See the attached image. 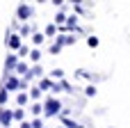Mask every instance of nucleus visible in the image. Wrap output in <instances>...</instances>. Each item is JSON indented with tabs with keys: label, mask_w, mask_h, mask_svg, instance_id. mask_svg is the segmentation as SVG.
<instances>
[{
	"label": "nucleus",
	"mask_w": 130,
	"mask_h": 128,
	"mask_svg": "<svg viewBox=\"0 0 130 128\" xmlns=\"http://www.w3.org/2000/svg\"><path fill=\"white\" fill-rule=\"evenodd\" d=\"M59 110H62V103H59L57 98H48V101L43 103V112H46V117H55Z\"/></svg>",
	"instance_id": "1"
},
{
	"label": "nucleus",
	"mask_w": 130,
	"mask_h": 128,
	"mask_svg": "<svg viewBox=\"0 0 130 128\" xmlns=\"http://www.w3.org/2000/svg\"><path fill=\"white\" fill-rule=\"evenodd\" d=\"M16 16H18L21 21L30 18V16H32V7H27V5H18V9H16Z\"/></svg>",
	"instance_id": "2"
},
{
	"label": "nucleus",
	"mask_w": 130,
	"mask_h": 128,
	"mask_svg": "<svg viewBox=\"0 0 130 128\" xmlns=\"http://www.w3.org/2000/svg\"><path fill=\"white\" fill-rule=\"evenodd\" d=\"M18 66V57L16 55H9L7 60H5V73H9V71H14Z\"/></svg>",
	"instance_id": "3"
},
{
	"label": "nucleus",
	"mask_w": 130,
	"mask_h": 128,
	"mask_svg": "<svg viewBox=\"0 0 130 128\" xmlns=\"http://www.w3.org/2000/svg\"><path fill=\"white\" fill-rule=\"evenodd\" d=\"M11 119H14V112H9V110H0V124L7 128L11 124Z\"/></svg>",
	"instance_id": "4"
},
{
	"label": "nucleus",
	"mask_w": 130,
	"mask_h": 128,
	"mask_svg": "<svg viewBox=\"0 0 130 128\" xmlns=\"http://www.w3.org/2000/svg\"><path fill=\"white\" fill-rule=\"evenodd\" d=\"M7 46H9L11 50H18V48L23 46V44H21V37H18V34H11V37L7 39Z\"/></svg>",
	"instance_id": "5"
},
{
	"label": "nucleus",
	"mask_w": 130,
	"mask_h": 128,
	"mask_svg": "<svg viewBox=\"0 0 130 128\" xmlns=\"http://www.w3.org/2000/svg\"><path fill=\"white\" fill-rule=\"evenodd\" d=\"M2 85H5L9 92H14V89H18V87H21V80H18V78H5V82H2Z\"/></svg>",
	"instance_id": "6"
},
{
	"label": "nucleus",
	"mask_w": 130,
	"mask_h": 128,
	"mask_svg": "<svg viewBox=\"0 0 130 128\" xmlns=\"http://www.w3.org/2000/svg\"><path fill=\"white\" fill-rule=\"evenodd\" d=\"M7 98H9V89L2 85V87H0V105H5V103H7Z\"/></svg>",
	"instance_id": "7"
},
{
	"label": "nucleus",
	"mask_w": 130,
	"mask_h": 128,
	"mask_svg": "<svg viewBox=\"0 0 130 128\" xmlns=\"http://www.w3.org/2000/svg\"><path fill=\"white\" fill-rule=\"evenodd\" d=\"M34 76H41V66H34V69H30V71L25 73V80H30V78H34Z\"/></svg>",
	"instance_id": "8"
},
{
	"label": "nucleus",
	"mask_w": 130,
	"mask_h": 128,
	"mask_svg": "<svg viewBox=\"0 0 130 128\" xmlns=\"http://www.w3.org/2000/svg\"><path fill=\"white\" fill-rule=\"evenodd\" d=\"M75 27H78V21H75L73 16H71V18H66V30H75Z\"/></svg>",
	"instance_id": "9"
},
{
	"label": "nucleus",
	"mask_w": 130,
	"mask_h": 128,
	"mask_svg": "<svg viewBox=\"0 0 130 128\" xmlns=\"http://www.w3.org/2000/svg\"><path fill=\"white\" fill-rule=\"evenodd\" d=\"M53 87H55V85H53L50 80H46V78H43V80L39 82V89H53Z\"/></svg>",
	"instance_id": "10"
},
{
	"label": "nucleus",
	"mask_w": 130,
	"mask_h": 128,
	"mask_svg": "<svg viewBox=\"0 0 130 128\" xmlns=\"http://www.w3.org/2000/svg\"><path fill=\"white\" fill-rule=\"evenodd\" d=\"M27 98H30V96H27V94H25V92H21V94H18V98H16V101H18V105H21V108H23V105H25V103H27Z\"/></svg>",
	"instance_id": "11"
},
{
	"label": "nucleus",
	"mask_w": 130,
	"mask_h": 128,
	"mask_svg": "<svg viewBox=\"0 0 130 128\" xmlns=\"http://www.w3.org/2000/svg\"><path fill=\"white\" fill-rule=\"evenodd\" d=\"M87 46H89V48H96V46H98V37H89V39H87Z\"/></svg>",
	"instance_id": "12"
},
{
	"label": "nucleus",
	"mask_w": 130,
	"mask_h": 128,
	"mask_svg": "<svg viewBox=\"0 0 130 128\" xmlns=\"http://www.w3.org/2000/svg\"><path fill=\"white\" fill-rule=\"evenodd\" d=\"M62 46H64V44H59V41H57V44H53V46H50V53H53V55H57V53L62 50Z\"/></svg>",
	"instance_id": "13"
},
{
	"label": "nucleus",
	"mask_w": 130,
	"mask_h": 128,
	"mask_svg": "<svg viewBox=\"0 0 130 128\" xmlns=\"http://www.w3.org/2000/svg\"><path fill=\"white\" fill-rule=\"evenodd\" d=\"M62 121H64V126H66V128H78L75 121H71V119H66V117H62Z\"/></svg>",
	"instance_id": "14"
},
{
	"label": "nucleus",
	"mask_w": 130,
	"mask_h": 128,
	"mask_svg": "<svg viewBox=\"0 0 130 128\" xmlns=\"http://www.w3.org/2000/svg\"><path fill=\"white\" fill-rule=\"evenodd\" d=\"M23 108H18V110H14V119H18V121H23Z\"/></svg>",
	"instance_id": "15"
},
{
	"label": "nucleus",
	"mask_w": 130,
	"mask_h": 128,
	"mask_svg": "<svg viewBox=\"0 0 130 128\" xmlns=\"http://www.w3.org/2000/svg\"><path fill=\"white\" fill-rule=\"evenodd\" d=\"M32 41H34V44L39 46V44H43L46 39H43V34H34V37H32Z\"/></svg>",
	"instance_id": "16"
},
{
	"label": "nucleus",
	"mask_w": 130,
	"mask_h": 128,
	"mask_svg": "<svg viewBox=\"0 0 130 128\" xmlns=\"http://www.w3.org/2000/svg\"><path fill=\"white\" fill-rule=\"evenodd\" d=\"M16 71H18V73H27L30 69H27V66H25L23 62H18V66H16Z\"/></svg>",
	"instance_id": "17"
},
{
	"label": "nucleus",
	"mask_w": 130,
	"mask_h": 128,
	"mask_svg": "<svg viewBox=\"0 0 130 128\" xmlns=\"http://www.w3.org/2000/svg\"><path fill=\"white\" fill-rule=\"evenodd\" d=\"M30 57H32V62H39V57H41V53H39V50H32V53H30Z\"/></svg>",
	"instance_id": "18"
},
{
	"label": "nucleus",
	"mask_w": 130,
	"mask_h": 128,
	"mask_svg": "<svg viewBox=\"0 0 130 128\" xmlns=\"http://www.w3.org/2000/svg\"><path fill=\"white\" fill-rule=\"evenodd\" d=\"M71 44H75V37H64V46H71Z\"/></svg>",
	"instance_id": "19"
},
{
	"label": "nucleus",
	"mask_w": 130,
	"mask_h": 128,
	"mask_svg": "<svg viewBox=\"0 0 130 128\" xmlns=\"http://www.w3.org/2000/svg\"><path fill=\"white\" fill-rule=\"evenodd\" d=\"M18 55H21V57H25V55H30V50H27L25 46H21V48H18Z\"/></svg>",
	"instance_id": "20"
},
{
	"label": "nucleus",
	"mask_w": 130,
	"mask_h": 128,
	"mask_svg": "<svg viewBox=\"0 0 130 128\" xmlns=\"http://www.w3.org/2000/svg\"><path fill=\"white\" fill-rule=\"evenodd\" d=\"M39 94H41V89H39V87H34V89L30 92V96H32V98H39Z\"/></svg>",
	"instance_id": "21"
},
{
	"label": "nucleus",
	"mask_w": 130,
	"mask_h": 128,
	"mask_svg": "<svg viewBox=\"0 0 130 128\" xmlns=\"http://www.w3.org/2000/svg\"><path fill=\"white\" fill-rule=\"evenodd\" d=\"M53 78H64V71H62V69H57V71H53Z\"/></svg>",
	"instance_id": "22"
},
{
	"label": "nucleus",
	"mask_w": 130,
	"mask_h": 128,
	"mask_svg": "<svg viewBox=\"0 0 130 128\" xmlns=\"http://www.w3.org/2000/svg\"><path fill=\"white\" fill-rule=\"evenodd\" d=\"M39 112H41V105L34 103V105H32V115H39Z\"/></svg>",
	"instance_id": "23"
},
{
	"label": "nucleus",
	"mask_w": 130,
	"mask_h": 128,
	"mask_svg": "<svg viewBox=\"0 0 130 128\" xmlns=\"http://www.w3.org/2000/svg\"><path fill=\"white\" fill-rule=\"evenodd\" d=\"M57 23H66V16H64V14H62V11H59V14H57Z\"/></svg>",
	"instance_id": "24"
},
{
	"label": "nucleus",
	"mask_w": 130,
	"mask_h": 128,
	"mask_svg": "<svg viewBox=\"0 0 130 128\" xmlns=\"http://www.w3.org/2000/svg\"><path fill=\"white\" fill-rule=\"evenodd\" d=\"M25 34H30V27H27V25H23V27H21V37H25Z\"/></svg>",
	"instance_id": "25"
},
{
	"label": "nucleus",
	"mask_w": 130,
	"mask_h": 128,
	"mask_svg": "<svg viewBox=\"0 0 130 128\" xmlns=\"http://www.w3.org/2000/svg\"><path fill=\"white\" fill-rule=\"evenodd\" d=\"M55 30H57L55 25H48V27H46V34H55Z\"/></svg>",
	"instance_id": "26"
},
{
	"label": "nucleus",
	"mask_w": 130,
	"mask_h": 128,
	"mask_svg": "<svg viewBox=\"0 0 130 128\" xmlns=\"http://www.w3.org/2000/svg\"><path fill=\"white\" fill-rule=\"evenodd\" d=\"M32 128H43L41 126V119H34V121H32Z\"/></svg>",
	"instance_id": "27"
},
{
	"label": "nucleus",
	"mask_w": 130,
	"mask_h": 128,
	"mask_svg": "<svg viewBox=\"0 0 130 128\" xmlns=\"http://www.w3.org/2000/svg\"><path fill=\"white\" fill-rule=\"evenodd\" d=\"M21 128H32V124H27V121H21Z\"/></svg>",
	"instance_id": "28"
},
{
	"label": "nucleus",
	"mask_w": 130,
	"mask_h": 128,
	"mask_svg": "<svg viewBox=\"0 0 130 128\" xmlns=\"http://www.w3.org/2000/svg\"><path fill=\"white\" fill-rule=\"evenodd\" d=\"M7 128H9V126H7Z\"/></svg>",
	"instance_id": "29"
}]
</instances>
